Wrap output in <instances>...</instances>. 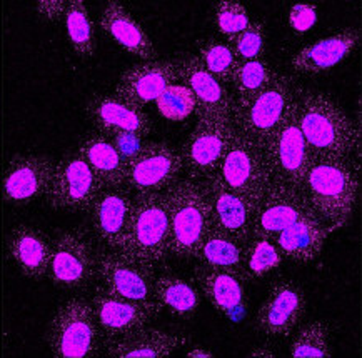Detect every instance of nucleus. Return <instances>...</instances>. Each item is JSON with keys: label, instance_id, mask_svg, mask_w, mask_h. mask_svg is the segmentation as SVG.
<instances>
[{"label": "nucleus", "instance_id": "nucleus-1", "mask_svg": "<svg viewBox=\"0 0 362 358\" xmlns=\"http://www.w3.org/2000/svg\"><path fill=\"white\" fill-rule=\"evenodd\" d=\"M359 167L354 157H310L304 192L332 232L344 227L359 197Z\"/></svg>", "mask_w": 362, "mask_h": 358}, {"label": "nucleus", "instance_id": "nucleus-2", "mask_svg": "<svg viewBox=\"0 0 362 358\" xmlns=\"http://www.w3.org/2000/svg\"><path fill=\"white\" fill-rule=\"evenodd\" d=\"M297 119L310 157H354L359 152V129L329 94L300 87Z\"/></svg>", "mask_w": 362, "mask_h": 358}, {"label": "nucleus", "instance_id": "nucleus-3", "mask_svg": "<svg viewBox=\"0 0 362 358\" xmlns=\"http://www.w3.org/2000/svg\"><path fill=\"white\" fill-rule=\"evenodd\" d=\"M170 222V255L194 260L212 227L211 203L201 180L179 179L164 192Z\"/></svg>", "mask_w": 362, "mask_h": 358}, {"label": "nucleus", "instance_id": "nucleus-4", "mask_svg": "<svg viewBox=\"0 0 362 358\" xmlns=\"http://www.w3.org/2000/svg\"><path fill=\"white\" fill-rule=\"evenodd\" d=\"M120 253L162 265L170 255V222L164 192L132 195V213Z\"/></svg>", "mask_w": 362, "mask_h": 358}, {"label": "nucleus", "instance_id": "nucleus-5", "mask_svg": "<svg viewBox=\"0 0 362 358\" xmlns=\"http://www.w3.org/2000/svg\"><path fill=\"white\" fill-rule=\"evenodd\" d=\"M297 107H299V90H297L294 100L291 102L286 117L269 137L261 153L269 184L284 185V187L304 192L305 175H308L310 164V152L303 132H300Z\"/></svg>", "mask_w": 362, "mask_h": 358}, {"label": "nucleus", "instance_id": "nucleus-6", "mask_svg": "<svg viewBox=\"0 0 362 358\" xmlns=\"http://www.w3.org/2000/svg\"><path fill=\"white\" fill-rule=\"evenodd\" d=\"M45 342L55 358H94L102 353V335L90 302L74 297L50 320Z\"/></svg>", "mask_w": 362, "mask_h": 358}, {"label": "nucleus", "instance_id": "nucleus-7", "mask_svg": "<svg viewBox=\"0 0 362 358\" xmlns=\"http://www.w3.org/2000/svg\"><path fill=\"white\" fill-rule=\"evenodd\" d=\"M299 90L294 78L274 71L271 82L259 95L240 109L232 110V124L235 130L249 138L259 150L266 145L274 130L286 117L291 102Z\"/></svg>", "mask_w": 362, "mask_h": 358}, {"label": "nucleus", "instance_id": "nucleus-8", "mask_svg": "<svg viewBox=\"0 0 362 358\" xmlns=\"http://www.w3.org/2000/svg\"><path fill=\"white\" fill-rule=\"evenodd\" d=\"M47 277L55 287L83 290L97 277V249L87 229L64 230L52 241Z\"/></svg>", "mask_w": 362, "mask_h": 358}, {"label": "nucleus", "instance_id": "nucleus-9", "mask_svg": "<svg viewBox=\"0 0 362 358\" xmlns=\"http://www.w3.org/2000/svg\"><path fill=\"white\" fill-rule=\"evenodd\" d=\"M182 174L179 150L165 142H146L125 164V187L132 195L165 192Z\"/></svg>", "mask_w": 362, "mask_h": 358}, {"label": "nucleus", "instance_id": "nucleus-10", "mask_svg": "<svg viewBox=\"0 0 362 358\" xmlns=\"http://www.w3.org/2000/svg\"><path fill=\"white\" fill-rule=\"evenodd\" d=\"M104 185L78 153L55 164L52 180L44 198L54 210L89 212Z\"/></svg>", "mask_w": 362, "mask_h": 358}, {"label": "nucleus", "instance_id": "nucleus-11", "mask_svg": "<svg viewBox=\"0 0 362 358\" xmlns=\"http://www.w3.org/2000/svg\"><path fill=\"white\" fill-rule=\"evenodd\" d=\"M308 300L303 287L294 280H277L255 315V332L269 343L282 342L304 320Z\"/></svg>", "mask_w": 362, "mask_h": 358}, {"label": "nucleus", "instance_id": "nucleus-12", "mask_svg": "<svg viewBox=\"0 0 362 358\" xmlns=\"http://www.w3.org/2000/svg\"><path fill=\"white\" fill-rule=\"evenodd\" d=\"M235 127L232 120H197L196 129L185 141L180 159L185 177L202 180L216 174L229 150Z\"/></svg>", "mask_w": 362, "mask_h": 358}, {"label": "nucleus", "instance_id": "nucleus-13", "mask_svg": "<svg viewBox=\"0 0 362 358\" xmlns=\"http://www.w3.org/2000/svg\"><path fill=\"white\" fill-rule=\"evenodd\" d=\"M212 175H216L227 189L247 198L254 208L269 185L261 150L238 130L224 160Z\"/></svg>", "mask_w": 362, "mask_h": 358}, {"label": "nucleus", "instance_id": "nucleus-14", "mask_svg": "<svg viewBox=\"0 0 362 358\" xmlns=\"http://www.w3.org/2000/svg\"><path fill=\"white\" fill-rule=\"evenodd\" d=\"M89 302L94 310L95 322L99 325L102 343L148 327L152 320L159 318L164 311L159 304H141L129 300L110 292L102 283L95 287Z\"/></svg>", "mask_w": 362, "mask_h": 358}, {"label": "nucleus", "instance_id": "nucleus-15", "mask_svg": "<svg viewBox=\"0 0 362 358\" xmlns=\"http://www.w3.org/2000/svg\"><path fill=\"white\" fill-rule=\"evenodd\" d=\"M97 277L110 292L141 304H156V267L129 255L97 249Z\"/></svg>", "mask_w": 362, "mask_h": 358}, {"label": "nucleus", "instance_id": "nucleus-16", "mask_svg": "<svg viewBox=\"0 0 362 358\" xmlns=\"http://www.w3.org/2000/svg\"><path fill=\"white\" fill-rule=\"evenodd\" d=\"M313 210L308 195L284 185L269 184L266 192L254 208L250 237L274 239L297 218Z\"/></svg>", "mask_w": 362, "mask_h": 358}, {"label": "nucleus", "instance_id": "nucleus-17", "mask_svg": "<svg viewBox=\"0 0 362 358\" xmlns=\"http://www.w3.org/2000/svg\"><path fill=\"white\" fill-rule=\"evenodd\" d=\"M90 234L105 250L120 252L132 213V193L127 187L104 189L92 203Z\"/></svg>", "mask_w": 362, "mask_h": 358}, {"label": "nucleus", "instance_id": "nucleus-18", "mask_svg": "<svg viewBox=\"0 0 362 358\" xmlns=\"http://www.w3.org/2000/svg\"><path fill=\"white\" fill-rule=\"evenodd\" d=\"M180 80L177 60H156L122 72L114 95L137 109L159 99L167 87Z\"/></svg>", "mask_w": 362, "mask_h": 358}, {"label": "nucleus", "instance_id": "nucleus-19", "mask_svg": "<svg viewBox=\"0 0 362 358\" xmlns=\"http://www.w3.org/2000/svg\"><path fill=\"white\" fill-rule=\"evenodd\" d=\"M211 203L212 227L230 235L240 245L250 239L254 207L234 190L227 189L216 175H209L201 180Z\"/></svg>", "mask_w": 362, "mask_h": 358}, {"label": "nucleus", "instance_id": "nucleus-20", "mask_svg": "<svg viewBox=\"0 0 362 358\" xmlns=\"http://www.w3.org/2000/svg\"><path fill=\"white\" fill-rule=\"evenodd\" d=\"M55 162L45 155H16L2 180L4 198L11 203H29L44 197L52 180Z\"/></svg>", "mask_w": 362, "mask_h": 358}, {"label": "nucleus", "instance_id": "nucleus-21", "mask_svg": "<svg viewBox=\"0 0 362 358\" xmlns=\"http://www.w3.org/2000/svg\"><path fill=\"white\" fill-rule=\"evenodd\" d=\"M180 80L196 97L197 120H232V97L224 83L209 73L197 57L177 60Z\"/></svg>", "mask_w": 362, "mask_h": 358}, {"label": "nucleus", "instance_id": "nucleus-22", "mask_svg": "<svg viewBox=\"0 0 362 358\" xmlns=\"http://www.w3.org/2000/svg\"><path fill=\"white\" fill-rule=\"evenodd\" d=\"M86 114L97 133H134L146 138L152 132V120L144 112L115 95L95 94L87 100Z\"/></svg>", "mask_w": 362, "mask_h": 358}, {"label": "nucleus", "instance_id": "nucleus-23", "mask_svg": "<svg viewBox=\"0 0 362 358\" xmlns=\"http://www.w3.org/2000/svg\"><path fill=\"white\" fill-rule=\"evenodd\" d=\"M192 283L217 314L232 322H240L245 315L244 280L238 273L216 270V268L196 265L192 272Z\"/></svg>", "mask_w": 362, "mask_h": 358}, {"label": "nucleus", "instance_id": "nucleus-24", "mask_svg": "<svg viewBox=\"0 0 362 358\" xmlns=\"http://www.w3.org/2000/svg\"><path fill=\"white\" fill-rule=\"evenodd\" d=\"M329 234L332 230L315 215L314 210L304 213L287 229L274 237L282 257L294 263H313L322 252Z\"/></svg>", "mask_w": 362, "mask_h": 358}, {"label": "nucleus", "instance_id": "nucleus-25", "mask_svg": "<svg viewBox=\"0 0 362 358\" xmlns=\"http://www.w3.org/2000/svg\"><path fill=\"white\" fill-rule=\"evenodd\" d=\"M187 342L189 338L185 335L146 327L104 342L100 355L110 358H164L173 355Z\"/></svg>", "mask_w": 362, "mask_h": 358}, {"label": "nucleus", "instance_id": "nucleus-26", "mask_svg": "<svg viewBox=\"0 0 362 358\" xmlns=\"http://www.w3.org/2000/svg\"><path fill=\"white\" fill-rule=\"evenodd\" d=\"M359 37L357 29H342L300 49L291 60L292 71L304 76H317L336 67L354 52L359 44Z\"/></svg>", "mask_w": 362, "mask_h": 358}, {"label": "nucleus", "instance_id": "nucleus-27", "mask_svg": "<svg viewBox=\"0 0 362 358\" xmlns=\"http://www.w3.org/2000/svg\"><path fill=\"white\" fill-rule=\"evenodd\" d=\"M8 253L22 275L30 280H44L49 273L52 240L30 225H17L8 237Z\"/></svg>", "mask_w": 362, "mask_h": 358}, {"label": "nucleus", "instance_id": "nucleus-28", "mask_svg": "<svg viewBox=\"0 0 362 358\" xmlns=\"http://www.w3.org/2000/svg\"><path fill=\"white\" fill-rule=\"evenodd\" d=\"M100 27L125 52L136 55L146 62L159 60V54H157L151 37L146 34V30L122 4L110 0L100 16Z\"/></svg>", "mask_w": 362, "mask_h": 358}, {"label": "nucleus", "instance_id": "nucleus-29", "mask_svg": "<svg viewBox=\"0 0 362 358\" xmlns=\"http://www.w3.org/2000/svg\"><path fill=\"white\" fill-rule=\"evenodd\" d=\"M77 153L87 162L104 189L125 187V160L109 137L94 133L83 138Z\"/></svg>", "mask_w": 362, "mask_h": 358}, {"label": "nucleus", "instance_id": "nucleus-30", "mask_svg": "<svg viewBox=\"0 0 362 358\" xmlns=\"http://www.w3.org/2000/svg\"><path fill=\"white\" fill-rule=\"evenodd\" d=\"M154 300L162 310L180 320H189L197 314L201 305V292L192 282L184 280L174 273L156 275Z\"/></svg>", "mask_w": 362, "mask_h": 358}, {"label": "nucleus", "instance_id": "nucleus-31", "mask_svg": "<svg viewBox=\"0 0 362 358\" xmlns=\"http://www.w3.org/2000/svg\"><path fill=\"white\" fill-rule=\"evenodd\" d=\"M243 247L244 245H240L230 235L224 234V232L216 229V227H211L206 239L199 245L194 260H197V263L202 265V267L238 273L240 277Z\"/></svg>", "mask_w": 362, "mask_h": 358}, {"label": "nucleus", "instance_id": "nucleus-32", "mask_svg": "<svg viewBox=\"0 0 362 358\" xmlns=\"http://www.w3.org/2000/svg\"><path fill=\"white\" fill-rule=\"evenodd\" d=\"M282 257L279 247L269 237H250L243 247L240 278L244 282L261 280L281 267Z\"/></svg>", "mask_w": 362, "mask_h": 358}, {"label": "nucleus", "instance_id": "nucleus-33", "mask_svg": "<svg viewBox=\"0 0 362 358\" xmlns=\"http://www.w3.org/2000/svg\"><path fill=\"white\" fill-rule=\"evenodd\" d=\"M274 71L269 64L262 59L239 62L232 76L230 83L234 85L235 95L232 97V110L240 109L249 104L255 95H259L271 82Z\"/></svg>", "mask_w": 362, "mask_h": 358}, {"label": "nucleus", "instance_id": "nucleus-34", "mask_svg": "<svg viewBox=\"0 0 362 358\" xmlns=\"http://www.w3.org/2000/svg\"><path fill=\"white\" fill-rule=\"evenodd\" d=\"M67 37L71 42L74 52L82 59H90L95 54V35L92 25L89 11L82 0H71L67 2L66 16Z\"/></svg>", "mask_w": 362, "mask_h": 358}, {"label": "nucleus", "instance_id": "nucleus-35", "mask_svg": "<svg viewBox=\"0 0 362 358\" xmlns=\"http://www.w3.org/2000/svg\"><path fill=\"white\" fill-rule=\"evenodd\" d=\"M331 340V325L324 320H315L297 332L291 345V355L294 358H329L332 357Z\"/></svg>", "mask_w": 362, "mask_h": 358}, {"label": "nucleus", "instance_id": "nucleus-36", "mask_svg": "<svg viewBox=\"0 0 362 358\" xmlns=\"http://www.w3.org/2000/svg\"><path fill=\"white\" fill-rule=\"evenodd\" d=\"M197 47V59L201 60L204 68L209 73H212L221 83H230L232 76H234L235 68L239 65V60L235 59L229 45L224 44V42L209 39L199 42Z\"/></svg>", "mask_w": 362, "mask_h": 358}, {"label": "nucleus", "instance_id": "nucleus-37", "mask_svg": "<svg viewBox=\"0 0 362 358\" xmlns=\"http://www.w3.org/2000/svg\"><path fill=\"white\" fill-rule=\"evenodd\" d=\"M157 110L162 117L180 122L196 114V97L185 83H173L162 92L159 99L156 100Z\"/></svg>", "mask_w": 362, "mask_h": 358}, {"label": "nucleus", "instance_id": "nucleus-38", "mask_svg": "<svg viewBox=\"0 0 362 358\" xmlns=\"http://www.w3.org/2000/svg\"><path fill=\"white\" fill-rule=\"evenodd\" d=\"M227 45H229L239 62L262 59L264 45H266V27L261 20L250 22L240 34L230 39Z\"/></svg>", "mask_w": 362, "mask_h": 358}, {"label": "nucleus", "instance_id": "nucleus-39", "mask_svg": "<svg viewBox=\"0 0 362 358\" xmlns=\"http://www.w3.org/2000/svg\"><path fill=\"white\" fill-rule=\"evenodd\" d=\"M214 22L217 30L227 37V40H230L250 24V18L240 2L222 0V2H217L214 7Z\"/></svg>", "mask_w": 362, "mask_h": 358}, {"label": "nucleus", "instance_id": "nucleus-40", "mask_svg": "<svg viewBox=\"0 0 362 358\" xmlns=\"http://www.w3.org/2000/svg\"><path fill=\"white\" fill-rule=\"evenodd\" d=\"M317 22V8L315 6H310V4H294L291 7L289 12V25L292 30L299 32H308L313 29Z\"/></svg>", "mask_w": 362, "mask_h": 358}, {"label": "nucleus", "instance_id": "nucleus-41", "mask_svg": "<svg viewBox=\"0 0 362 358\" xmlns=\"http://www.w3.org/2000/svg\"><path fill=\"white\" fill-rule=\"evenodd\" d=\"M105 137L110 138V142L114 143L120 155L124 157L125 164H127V160H131L132 157L141 150L144 143H146L144 142V137L134 136V133H112V136Z\"/></svg>", "mask_w": 362, "mask_h": 358}, {"label": "nucleus", "instance_id": "nucleus-42", "mask_svg": "<svg viewBox=\"0 0 362 358\" xmlns=\"http://www.w3.org/2000/svg\"><path fill=\"white\" fill-rule=\"evenodd\" d=\"M66 8L67 2H64V0H40L35 6L37 16L45 22H57L64 18Z\"/></svg>", "mask_w": 362, "mask_h": 358}, {"label": "nucleus", "instance_id": "nucleus-43", "mask_svg": "<svg viewBox=\"0 0 362 358\" xmlns=\"http://www.w3.org/2000/svg\"><path fill=\"white\" fill-rule=\"evenodd\" d=\"M185 357H190V358H212L214 357V353L206 350V348H192V350H189L185 353Z\"/></svg>", "mask_w": 362, "mask_h": 358}, {"label": "nucleus", "instance_id": "nucleus-44", "mask_svg": "<svg viewBox=\"0 0 362 358\" xmlns=\"http://www.w3.org/2000/svg\"><path fill=\"white\" fill-rule=\"evenodd\" d=\"M277 353L271 350V348H254L252 352H250V357H269V358H274Z\"/></svg>", "mask_w": 362, "mask_h": 358}]
</instances>
